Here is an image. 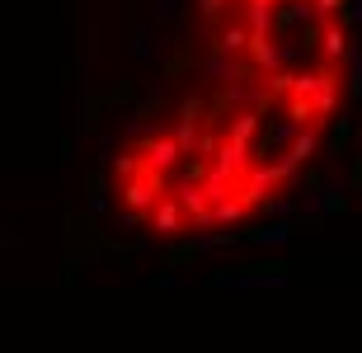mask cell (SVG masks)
I'll use <instances>...</instances> for the list:
<instances>
[{
    "label": "cell",
    "mask_w": 362,
    "mask_h": 353,
    "mask_svg": "<svg viewBox=\"0 0 362 353\" xmlns=\"http://www.w3.org/2000/svg\"><path fill=\"white\" fill-rule=\"evenodd\" d=\"M292 241V217H278V221H269V226H259V231H245V245H287Z\"/></svg>",
    "instance_id": "cell-5"
},
{
    "label": "cell",
    "mask_w": 362,
    "mask_h": 353,
    "mask_svg": "<svg viewBox=\"0 0 362 353\" xmlns=\"http://www.w3.org/2000/svg\"><path fill=\"white\" fill-rule=\"evenodd\" d=\"M136 170H141V151H132V146H122L118 156H113V175H118V179H132Z\"/></svg>",
    "instance_id": "cell-15"
},
{
    "label": "cell",
    "mask_w": 362,
    "mask_h": 353,
    "mask_svg": "<svg viewBox=\"0 0 362 353\" xmlns=\"http://www.w3.org/2000/svg\"><path fill=\"white\" fill-rule=\"evenodd\" d=\"M273 184H278V165H264V161H259L255 170L245 175V184L235 189V198H240L245 207H255V203H264V198H269Z\"/></svg>",
    "instance_id": "cell-4"
},
{
    "label": "cell",
    "mask_w": 362,
    "mask_h": 353,
    "mask_svg": "<svg viewBox=\"0 0 362 353\" xmlns=\"http://www.w3.org/2000/svg\"><path fill=\"white\" fill-rule=\"evenodd\" d=\"M282 118L292 122V127H310V122H315V109H310L306 95H292L287 104H282Z\"/></svg>",
    "instance_id": "cell-8"
},
{
    "label": "cell",
    "mask_w": 362,
    "mask_h": 353,
    "mask_svg": "<svg viewBox=\"0 0 362 353\" xmlns=\"http://www.w3.org/2000/svg\"><path fill=\"white\" fill-rule=\"evenodd\" d=\"M99 109H104V95L85 90V104H81V127H94V122H99Z\"/></svg>",
    "instance_id": "cell-16"
},
{
    "label": "cell",
    "mask_w": 362,
    "mask_h": 353,
    "mask_svg": "<svg viewBox=\"0 0 362 353\" xmlns=\"http://www.w3.org/2000/svg\"><path fill=\"white\" fill-rule=\"evenodd\" d=\"M329 146H334V151H344V146H349V122H344V118L334 122V137H329Z\"/></svg>",
    "instance_id": "cell-23"
},
{
    "label": "cell",
    "mask_w": 362,
    "mask_h": 353,
    "mask_svg": "<svg viewBox=\"0 0 362 353\" xmlns=\"http://www.w3.org/2000/svg\"><path fill=\"white\" fill-rule=\"evenodd\" d=\"M198 76H207V81H230L235 66H230V57L212 52V57H202V62H198Z\"/></svg>",
    "instance_id": "cell-10"
},
{
    "label": "cell",
    "mask_w": 362,
    "mask_h": 353,
    "mask_svg": "<svg viewBox=\"0 0 362 353\" xmlns=\"http://www.w3.org/2000/svg\"><path fill=\"white\" fill-rule=\"evenodd\" d=\"M310 109H315V118H334L339 113V81H325L320 90H315V95H310Z\"/></svg>",
    "instance_id": "cell-7"
},
{
    "label": "cell",
    "mask_w": 362,
    "mask_h": 353,
    "mask_svg": "<svg viewBox=\"0 0 362 353\" xmlns=\"http://www.w3.org/2000/svg\"><path fill=\"white\" fill-rule=\"evenodd\" d=\"M202 113H207V99L202 95H184L175 104V122H202Z\"/></svg>",
    "instance_id": "cell-13"
},
{
    "label": "cell",
    "mask_w": 362,
    "mask_h": 353,
    "mask_svg": "<svg viewBox=\"0 0 362 353\" xmlns=\"http://www.w3.org/2000/svg\"><path fill=\"white\" fill-rule=\"evenodd\" d=\"M259 113L264 109H240L235 118H230V132H226V141H235V146H250L259 137Z\"/></svg>",
    "instance_id": "cell-6"
},
{
    "label": "cell",
    "mask_w": 362,
    "mask_h": 353,
    "mask_svg": "<svg viewBox=\"0 0 362 353\" xmlns=\"http://www.w3.org/2000/svg\"><path fill=\"white\" fill-rule=\"evenodd\" d=\"M165 104H170V99H165V95H146V99H136V104H132V113H136V118H141V122H146L151 113H160Z\"/></svg>",
    "instance_id": "cell-20"
},
{
    "label": "cell",
    "mask_w": 362,
    "mask_h": 353,
    "mask_svg": "<svg viewBox=\"0 0 362 353\" xmlns=\"http://www.w3.org/2000/svg\"><path fill=\"white\" fill-rule=\"evenodd\" d=\"M188 66H193V47H184V42H179V52H175V57H170V62H165V66H160V81L170 85V81H175V76H184Z\"/></svg>",
    "instance_id": "cell-14"
},
{
    "label": "cell",
    "mask_w": 362,
    "mask_h": 353,
    "mask_svg": "<svg viewBox=\"0 0 362 353\" xmlns=\"http://www.w3.org/2000/svg\"><path fill=\"white\" fill-rule=\"evenodd\" d=\"M310 207H315V212H344V207H349V198H344L339 189H329V193H320Z\"/></svg>",
    "instance_id": "cell-19"
},
{
    "label": "cell",
    "mask_w": 362,
    "mask_h": 353,
    "mask_svg": "<svg viewBox=\"0 0 362 353\" xmlns=\"http://www.w3.org/2000/svg\"><path fill=\"white\" fill-rule=\"evenodd\" d=\"M198 259V241H179L175 236V245L165 250V269H184V264H193Z\"/></svg>",
    "instance_id": "cell-11"
},
{
    "label": "cell",
    "mask_w": 362,
    "mask_h": 353,
    "mask_svg": "<svg viewBox=\"0 0 362 353\" xmlns=\"http://www.w3.org/2000/svg\"><path fill=\"white\" fill-rule=\"evenodd\" d=\"M165 193V179H160V170H136L132 179H122V203L132 207V212H151L156 207V198Z\"/></svg>",
    "instance_id": "cell-1"
},
{
    "label": "cell",
    "mask_w": 362,
    "mask_h": 353,
    "mask_svg": "<svg viewBox=\"0 0 362 353\" xmlns=\"http://www.w3.org/2000/svg\"><path fill=\"white\" fill-rule=\"evenodd\" d=\"M151 52V38H146V33H136V38H132V57H146Z\"/></svg>",
    "instance_id": "cell-24"
},
{
    "label": "cell",
    "mask_w": 362,
    "mask_h": 353,
    "mask_svg": "<svg viewBox=\"0 0 362 353\" xmlns=\"http://www.w3.org/2000/svg\"><path fill=\"white\" fill-rule=\"evenodd\" d=\"M264 212H269V217H296V203H287V198H264Z\"/></svg>",
    "instance_id": "cell-22"
},
{
    "label": "cell",
    "mask_w": 362,
    "mask_h": 353,
    "mask_svg": "<svg viewBox=\"0 0 362 353\" xmlns=\"http://www.w3.org/2000/svg\"><path fill=\"white\" fill-rule=\"evenodd\" d=\"M221 146V141H216V132L212 127H207V132H198V141H193V156H202V161H212V151Z\"/></svg>",
    "instance_id": "cell-21"
},
{
    "label": "cell",
    "mask_w": 362,
    "mask_h": 353,
    "mask_svg": "<svg viewBox=\"0 0 362 353\" xmlns=\"http://www.w3.org/2000/svg\"><path fill=\"white\" fill-rule=\"evenodd\" d=\"M221 245H235V236H230V231H202V236H198V255H207V250H221Z\"/></svg>",
    "instance_id": "cell-18"
},
{
    "label": "cell",
    "mask_w": 362,
    "mask_h": 353,
    "mask_svg": "<svg viewBox=\"0 0 362 353\" xmlns=\"http://www.w3.org/2000/svg\"><path fill=\"white\" fill-rule=\"evenodd\" d=\"M212 217H216V221H226V226H235V221H245V217H250V207H245L240 198L230 193V198H221V203H212Z\"/></svg>",
    "instance_id": "cell-12"
},
{
    "label": "cell",
    "mask_w": 362,
    "mask_h": 353,
    "mask_svg": "<svg viewBox=\"0 0 362 353\" xmlns=\"http://www.w3.org/2000/svg\"><path fill=\"white\" fill-rule=\"evenodd\" d=\"M184 161V151H179V141L170 132H146L141 137V165H146V170H170V165H179Z\"/></svg>",
    "instance_id": "cell-3"
},
{
    "label": "cell",
    "mask_w": 362,
    "mask_h": 353,
    "mask_svg": "<svg viewBox=\"0 0 362 353\" xmlns=\"http://www.w3.org/2000/svg\"><path fill=\"white\" fill-rule=\"evenodd\" d=\"M353 189H362V161L353 165Z\"/></svg>",
    "instance_id": "cell-26"
},
{
    "label": "cell",
    "mask_w": 362,
    "mask_h": 353,
    "mask_svg": "<svg viewBox=\"0 0 362 353\" xmlns=\"http://www.w3.org/2000/svg\"><path fill=\"white\" fill-rule=\"evenodd\" d=\"M146 221H151V231L160 236V241H175V236H184V226H188V217H184V207H179L175 193H160L156 207L146 212Z\"/></svg>",
    "instance_id": "cell-2"
},
{
    "label": "cell",
    "mask_w": 362,
    "mask_h": 353,
    "mask_svg": "<svg viewBox=\"0 0 362 353\" xmlns=\"http://www.w3.org/2000/svg\"><path fill=\"white\" fill-rule=\"evenodd\" d=\"M179 141V151L184 156H193V141H198V122H175V132H170Z\"/></svg>",
    "instance_id": "cell-17"
},
{
    "label": "cell",
    "mask_w": 362,
    "mask_h": 353,
    "mask_svg": "<svg viewBox=\"0 0 362 353\" xmlns=\"http://www.w3.org/2000/svg\"><path fill=\"white\" fill-rule=\"evenodd\" d=\"M57 151H62V170H66V165H71V156H76V146H71V137H62V146H57Z\"/></svg>",
    "instance_id": "cell-25"
},
{
    "label": "cell",
    "mask_w": 362,
    "mask_h": 353,
    "mask_svg": "<svg viewBox=\"0 0 362 353\" xmlns=\"http://www.w3.org/2000/svg\"><path fill=\"white\" fill-rule=\"evenodd\" d=\"M104 104H108V109H122V104H136V81H132V76H118V81L108 85Z\"/></svg>",
    "instance_id": "cell-9"
}]
</instances>
